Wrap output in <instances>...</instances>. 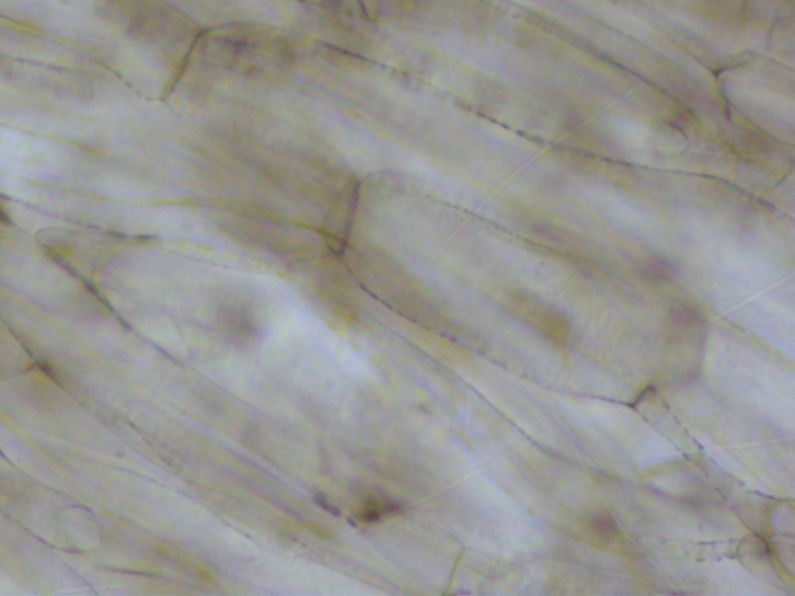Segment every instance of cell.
I'll return each instance as SVG.
<instances>
[{"instance_id":"1","label":"cell","mask_w":795,"mask_h":596,"mask_svg":"<svg viewBox=\"0 0 795 596\" xmlns=\"http://www.w3.org/2000/svg\"><path fill=\"white\" fill-rule=\"evenodd\" d=\"M591 528L600 538L612 539L618 536V527L611 514L605 513L595 516L594 519H592Z\"/></svg>"}]
</instances>
